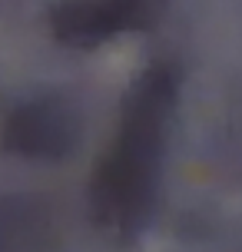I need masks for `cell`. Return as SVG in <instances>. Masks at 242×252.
<instances>
[{"label":"cell","instance_id":"obj_1","mask_svg":"<svg viewBox=\"0 0 242 252\" xmlns=\"http://www.w3.org/2000/svg\"><path fill=\"white\" fill-rule=\"evenodd\" d=\"M173 100L176 80L163 66H153L129 90L120 133L93 176V206L103 222L129 229L150 213Z\"/></svg>","mask_w":242,"mask_h":252},{"label":"cell","instance_id":"obj_2","mask_svg":"<svg viewBox=\"0 0 242 252\" xmlns=\"http://www.w3.org/2000/svg\"><path fill=\"white\" fill-rule=\"evenodd\" d=\"M163 0H66L50 13L53 37L70 47H96L103 40L153 27Z\"/></svg>","mask_w":242,"mask_h":252},{"label":"cell","instance_id":"obj_3","mask_svg":"<svg viewBox=\"0 0 242 252\" xmlns=\"http://www.w3.org/2000/svg\"><path fill=\"white\" fill-rule=\"evenodd\" d=\"M80 136V123L70 113V106L57 100L27 103L7 120L3 143L10 153L30 156V159H57L73 150Z\"/></svg>","mask_w":242,"mask_h":252}]
</instances>
